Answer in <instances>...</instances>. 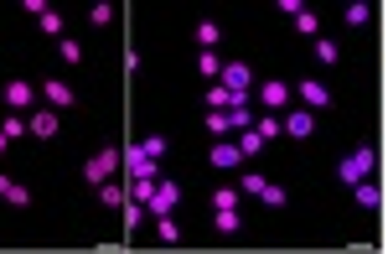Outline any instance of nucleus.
Instances as JSON below:
<instances>
[{
  "instance_id": "obj_2",
  "label": "nucleus",
  "mask_w": 388,
  "mask_h": 254,
  "mask_svg": "<svg viewBox=\"0 0 388 254\" xmlns=\"http://www.w3.org/2000/svg\"><path fill=\"white\" fill-rule=\"evenodd\" d=\"M373 171H378V156H373V145H357V151L342 156L337 177H342V182H363V177H373Z\"/></svg>"
},
{
  "instance_id": "obj_20",
  "label": "nucleus",
  "mask_w": 388,
  "mask_h": 254,
  "mask_svg": "<svg viewBox=\"0 0 388 254\" xmlns=\"http://www.w3.org/2000/svg\"><path fill=\"white\" fill-rule=\"evenodd\" d=\"M228 114V130H254V114H249V104H233V109H223Z\"/></svg>"
},
{
  "instance_id": "obj_28",
  "label": "nucleus",
  "mask_w": 388,
  "mask_h": 254,
  "mask_svg": "<svg viewBox=\"0 0 388 254\" xmlns=\"http://www.w3.org/2000/svg\"><path fill=\"white\" fill-rule=\"evenodd\" d=\"M151 192H155V182H145V177H135V187H130V203H151Z\"/></svg>"
},
{
  "instance_id": "obj_14",
  "label": "nucleus",
  "mask_w": 388,
  "mask_h": 254,
  "mask_svg": "<svg viewBox=\"0 0 388 254\" xmlns=\"http://www.w3.org/2000/svg\"><path fill=\"white\" fill-rule=\"evenodd\" d=\"M192 36H197V47H202V52H212V47L223 42V26H218V21H197Z\"/></svg>"
},
{
  "instance_id": "obj_10",
  "label": "nucleus",
  "mask_w": 388,
  "mask_h": 254,
  "mask_svg": "<svg viewBox=\"0 0 388 254\" xmlns=\"http://www.w3.org/2000/svg\"><path fill=\"white\" fill-rule=\"evenodd\" d=\"M42 99H47V109H68V104H73V83H68V78H47Z\"/></svg>"
},
{
  "instance_id": "obj_18",
  "label": "nucleus",
  "mask_w": 388,
  "mask_h": 254,
  "mask_svg": "<svg viewBox=\"0 0 388 254\" xmlns=\"http://www.w3.org/2000/svg\"><path fill=\"white\" fill-rule=\"evenodd\" d=\"M207 135H212V140H228V135H233V130H228V114H223V109H207Z\"/></svg>"
},
{
  "instance_id": "obj_38",
  "label": "nucleus",
  "mask_w": 388,
  "mask_h": 254,
  "mask_svg": "<svg viewBox=\"0 0 388 254\" xmlns=\"http://www.w3.org/2000/svg\"><path fill=\"white\" fill-rule=\"evenodd\" d=\"M11 192V177H6V171H0V197H6Z\"/></svg>"
},
{
  "instance_id": "obj_22",
  "label": "nucleus",
  "mask_w": 388,
  "mask_h": 254,
  "mask_svg": "<svg viewBox=\"0 0 388 254\" xmlns=\"http://www.w3.org/2000/svg\"><path fill=\"white\" fill-rule=\"evenodd\" d=\"M373 21V6L368 0H352V6H347V26H368Z\"/></svg>"
},
{
  "instance_id": "obj_31",
  "label": "nucleus",
  "mask_w": 388,
  "mask_h": 254,
  "mask_svg": "<svg viewBox=\"0 0 388 254\" xmlns=\"http://www.w3.org/2000/svg\"><path fill=\"white\" fill-rule=\"evenodd\" d=\"M88 21H93V26H109V21H114V6H109V0H99V6L88 11Z\"/></svg>"
},
{
  "instance_id": "obj_23",
  "label": "nucleus",
  "mask_w": 388,
  "mask_h": 254,
  "mask_svg": "<svg viewBox=\"0 0 388 254\" xmlns=\"http://www.w3.org/2000/svg\"><path fill=\"white\" fill-rule=\"evenodd\" d=\"M0 135H6V140H16V135H26V119H21L16 109H11L6 119H0Z\"/></svg>"
},
{
  "instance_id": "obj_25",
  "label": "nucleus",
  "mask_w": 388,
  "mask_h": 254,
  "mask_svg": "<svg viewBox=\"0 0 388 254\" xmlns=\"http://www.w3.org/2000/svg\"><path fill=\"white\" fill-rule=\"evenodd\" d=\"M36 26H42V36H62V16H57V11H42Z\"/></svg>"
},
{
  "instance_id": "obj_35",
  "label": "nucleus",
  "mask_w": 388,
  "mask_h": 254,
  "mask_svg": "<svg viewBox=\"0 0 388 254\" xmlns=\"http://www.w3.org/2000/svg\"><path fill=\"white\" fill-rule=\"evenodd\" d=\"M259 197H264V203H270V208H285V187H275V182H270V187H264V192H259Z\"/></svg>"
},
{
  "instance_id": "obj_32",
  "label": "nucleus",
  "mask_w": 388,
  "mask_h": 254,
  "mask_svg": "<svg viewBox=\"0 0 388 254\" xmlns=\"http://www.w3.org/2000/svg\"><path fill=\"white\" fill-rule=\"evenodd\" d=\"M238 223H244V213H238V208L218 213V229H223V234H238Z\"/></svg>"
},
{
  "instance_id": "obj_4",
  "label": "nucleus",
  "mask_w": 388,
  "mask_h": 254,
  "mask_svg": "<svg viewBox=\"0 0 388 254\" xmlns=\"http://www.w3.org/2000/svg\"><path fill=\"white\" fill-rule=\"evenodd\" d=\"M119 156H125V171H130V177H145V182L160 177V161H151L140 145H119Z\"/></svg>"
},
{
  "instance_id": "obj_26",
  "label": "nucleus",
  "mask_w": 388,
  "mask_h": 254,
  "mask_svg": "<svg viewBox=\"0 0 388 254\" xmlns=\"http://www.w3.org/2000/svg\"><path fill=\"white\" fill-rule=\"evenodd\" d=\"M155 234H160V244H176V223H171V213H160V218H155Z\"/></svg>"
},
{
  "instance_id": "obj_29",
  "label": "nucleus",
  "mask_w": 388,
  "mask_h": 254,
  "mask_svg": "<svg viewBox=\"0 0 388 254\" xmlns=\"http://www.w3.org/2000/svg\"><path fill=\"white\" fill-rule=\"evenodd\" d=\"M57 58H62V62H68V68H73V62H83V47H78V42H68V36H62V42H57Z\"/></svg>"
},
{
  "instance_id": "obj_13",
  "label": "nucleus",
  "mask_w": 388,
  "mask_h": 254,
  "mask_svg": "<svg viewBox=\"0 0 388 254\" xmlns=\"http://www.w3.org/2000/svg\"><path fill=\"white\" fill-rule=\"evenodd\" d=\"M352 192H357V208H373V213L383 208V192H378V182H373V177H363V182H352Z\"/></svg>"
},
{
  "instance_id": "obj_9",
  "label": "nucleus",
  "mask_w": 388,
  "mask_h": 254,
  "mask_svg": "<svg viewBox=\"0 0 388 254\" xmlns=\"http://www.w3.org/2000/svg\"><path fill=\"white\" fill-rule=\"evenodd\" d=\"M26 135H42V140H52V135H57V109L36 104V109L26 114Z\"/></svg>"
},
{
  "instance_id": "obj_30",
  "label": "nucleus",
  "mask_w": 388,
  "mask_h": 254,
  "mask_svg": "<svg viewBox=\"0 0 388 254\" xmlns=\"http://www.w3.org/2000/svg\"><path fill=\"white\" fill-rule=\"evenodd\" d=\"M140 151L151 156V161H160V156H166V135H145V140H140Z\"/></svg>"
},
{
  "instance_id": "obj_34",
  "label": "nucleus",
  "mask_w": 388,
  "mask_h": 254,
  "mask_svg": "<svg viewBox=\"0 0 388 254\" xmlns=\"http://www.w3.org/2000/svg\"><path fill=\"white\" fill-rule=\"evenodd\" d=\"M296 26H300V36H316V32H321V21L311 16V11H300V16H296Z\"/></svg>"
},
{
  "instance_id": "obj_17",
  "label": "nucleus",
  "mask_w": 388,
  "mask_h": 254,
  "mask_svg": "<svg viewBox=\"0 0 388 254\" xmlns=\"http://www.w3.org/2000/svg\"><path fill=\"white\" fill-rule=\"evenodd\" d=\"M99 203H104V208H125V203H130V197H125V187H119V182L109 177V182H104V187H99Z\"/></svg>"
},
{
  "instance_id": "obj_33",
  "label": "nucleus",
  "mask_w": 388,
  "mask_h": 254,
  "mask_svg": "<svg viewBox=\"0 0 388 254\" xmlns=\"http://www.w3.org/2000/svg\"><path fill=\"white\" fill-rule=\"evenodd\" d=\"M337 58H342V47H337V42H316V62H326V68H331Z\"/></svg>"
},
{
  "instance_id": "obj_36",
  "label": "nucleus",
  "mask_w": 388,
  "mask_h": 254,
  "mask_svg": "<svg viewBox=\"0 0 388 254\" xmlns=\"http://www.w3.org/2000/svg\"><path fill=\"white\" fill-rule=\"evenodd\" d=\"M140 218H145V208H140V203H125V229H135Z\"/></svg>"
},
{
  "instance_id": "obj_1",
  "label": "nucleus",
  "mask_w": 388,
  "mask_h": 254,
  "mask_svg": "<svg viewBox=\"0 0 388 254\" xmlns=\"http://www.w3.org/2000/svg\"><path fill=\"white\" fill-rule=\"evenodd\" d=\"M119 166H125V156H119V145H104V151H93L88 161H83V182L104 187V182H109Z\"/></svg>"
},
{
  "instance_id": "obj_8",
  "label": "nucleus",
  "mask_w": 388,
  "mask_h": 254,
  "mask_svg": "<svg viewBox=\"0 0 388 254\" xmlns=\"http://www.w3.org/2000/svg\"><path fill=\"white\" fill-rule=\"evenodd\" d=\"M218 83H223V88H233V93H249V88H254V68H249V62H223Z\"/></svg>"
},
{
  "instance_id": "obj_7",
  "label": "nucleus",
  "mask_w": 388,
  "mask_h": 254,
  "mask_svg": "<svg viewBox=\"0 0 388 254\" xmlns=\"http://www.w3.org/2000/svg\"><path fill=\"white\" fill-rule=\"evenodd\" d=\"M0 93H6V104H11V109H16V114H26V109H36V88L26 83V78H11V83L0 88Z\"/></svg>"
},
{
  "instance_id": "obj_27",
  "label": "nucleus",
  "mask_w": 388,
  "mask_h": 254,
  "mask_svg": "<svg viewBox=\"0 0 388 254\" xmlns=\"http://www.w3.org/2000/svg\"><path fill=\"white\" fill-rule=\"evenodd\" d=\"M228 104H233V93L223 88V83H212V88H207V109H228Z\"/></svg>"
},
{
  "instance_id": "obj_39",
  "label": "nucleus",
  "mask_w": 388,
  "mask_h": 254,
  "mask_svg": "<svg viewBox=\"0 0 388 254\" xmlns=\"http://www.w3.org/2000/svg\"><path fill=\"white\" fill-rule=\"evenodd\" d=\"M6 145H11V140H6V135H0V156H6Z\"/></svg>"
},
{
  "instance_id": "obj_3",
  "label": "nucleus",
  "mask_w": 388,
  "mask_h": 254,
  "mask_svg": "<svg viewBox=\"0 0 388 254\" xmlns=\"http://www.w3.org/2000/svg\"><path fill=\"white\" fill-rule=\"evenodd\" d=\"M259 104L270 114H285L290 109V83H285V78H264V83H259Z\"/></svg>"
},
{
  "instance_id": "obj_19",
  "label": "nucleus",
  "mask_w": 388,
  "mask_h": 254,
  "mask_svg": "<svg viewBox=\"0 0 388 254\" xmlns=\"http://www.w3.org/2000/svg\"><path fill=\"white\" fill-rule=\"evenodd\" d=\"M197 73H202L207 83H212V78L223 73V58H218V52H197Z\"/></svg>"
},
{
  "instance_id": "obj_6",
  "label": "nucleus",
  "mask_w": 388,
  "mask_h": 254,
  "mask_svg": "<svg viewBox=\"0 0 388 254\" xmlns=\"http://www.w3.org/2000/svg\"><path fill=\"white\" fill-rule=\"evenodd\" d=\"M176 203H181V187L171 182V177H155V192H151V203H145V213H155V218H160V213H171Z\"/></svg>"
},
{
  "instance_id": "obj_5",
  "label": "nucleus",
  "mask_w": 388,
  "mask_h": 254,
  "mask_svg": "<svg viewBox=\"0 0 388 254\" xmlns=\"http://www.w3.org/2000/svg\"><path fill=\"white\" fill-rule=\"evenodd\" d=\"M279 130H285L290 140L316 135V109H285V114H279Z\"/></svg>"
},
{
  "instance_id": "obj_15",
  "label": "nucleus",
  "mask_w": 388,
  "mask_h": 254,
  "mask_svg": "<svg viewBox=\"0 0 388 254\" xmlns=\"http://www.w3.org/2000/svg\"><path fill=\"white\" fill-rule=\"evenodd\" d=\"M264 187H270V177H264V171H238V197H259Z\"/></svg>"
},
{
  "instance_id": "obj_24",
  "label": "nucleus",
  "mask_w": 388,
  "mask_h": 254,
  "mask_svg": "<svg viewBox=\"0 0 388 254\" xmlns=\"http://www.w3.org/2000/svg\"><path fill=\"white\" fill-rule=\"evenodd\" d=\"M254 130H259V140H275V135H285V130H279V114H264V119H254Z\"/></svg>"
},
{
  "instance_id": "obj_11",
  "label": "nucleus",
  "mask_w": 388,
  "mask_h": 254,
  "mask_svg": "<svg viewBox=\"0 0 388 254\" xmlns=\"http://www.w3.org/2000/svg\"><path fill=\"white\" fill-rule=\"evenodd\" d=\"M296 88H300L305 109H331V88L321 83V78H305V83H296Z\"/></svg>"
},
{
  "instance_id": "obj_37",
  "label": "nucleus",
  "mask_w": 388,
  "mask_h": 254,
  "mask_svg": "<svg viewBox=\"0 0 388 254\" xmlns=\"http://www.w3.org/2000/svg\"><path fill=\"white\" fill-rule=\"evenodd\" d=\"M6 203H16V208H26V203H32V197H26V187H16V182H11V192H6Z\"/></svg>"
},
{
  "instance_id": "obj_16",
  "label": "nucleus",
  "mask_w": 388,
  "mask_h": 254,
  "mask_svg": "<svg viewBox=\"0 0 388 254\" xmlns=\"http://www.w3.org/2000/svg\"><path fill=\"white\" fill-rule=\"evenodd\" d=\"M233 145H238V156H244V161H254V156H259V151H264V140H259V130H238V140H233Z\"/></svg>"
},
{
  "instance_id": "obj_12",
  "label": "nucleus",
  "mask_w": 388,
  "mask_h": 254,
  "mask_svg": "<svg viewBox=\"0 0 388 254\" xmlns=\"http://www.w3.org/2000/svg\"><path fill=\"white\" fill-rule=\"evenodd\" d=\"M212 166H218V171H233V166H249V161L238 156L233 140H212Z\"/></svg>"
},
{
  "instance_id": "obj_21",
  "label": "nucleus",
  "mask_w": 388,
  "mask_h": 254,
  "mask_svg": "<svg viewBox=\"0 0 388 254\" xmlns=\"http://www.w3.org/2000/svg\"><path fill=\"white\" fill-rule=\"evenodd\" d=\"M228 208H238V187H218L212 192V213H228Z\"/></svg>"
}]
</instances>
